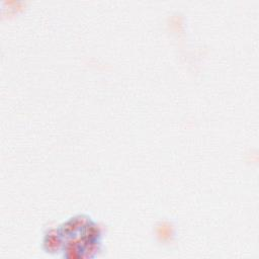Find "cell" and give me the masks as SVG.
Masks as SVG:
<instances>
[{
	"label": "cell",
	"instance_id": "1",
	"mask_svg": "<svg viewBox=\"0 0 259 259\" xmlns=\"http://www.w3.org/2000/svg\"><path fill=\"white\" fill-rule=\"evenodd\" d=\"M42 247L47 253L68 259H86L98 256L102 236L98 225L88 215L70 218L45 233Z\"/></svg>",
	"mask_w": 259,
	"mask_h": 259
}]
</instances>
